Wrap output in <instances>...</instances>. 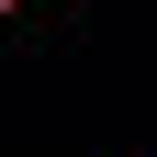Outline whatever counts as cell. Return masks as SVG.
<instances>
[{"mask_svg":"<svg viewBox=\"0 0 157 157\" xmlns=\"http://www.w3.org/2000/svg\"><path fill=\"white\" fill-rule=\"evenodd\" d=\"M0 11H23V0H0Z\"/></svg>","mask_w":157,"mask_h":157,"instance_id":"6da1fadb","label":"cell"}]
</instances>
